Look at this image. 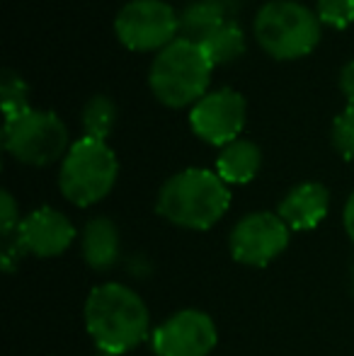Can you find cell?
<instances>
[{
    "label": "cell",
    "mask_w": 354,
    "mask_h": 356,
    "mask_svg": "<svg viewBox=\"0 0 354 356\" xmlns=\"http://www.w3.org/2000/svg\"><path fill=\"white\" fill-rule=\"evenodd\" d=\"M86 327L95 347L122 356L151 337V315L146 303L129 286L107 282L90 291L86 300Z\"/></svg>",
    "instance_id": "obj_1"
},
{
    "label": "cell",
    "mask_w": 354,
    "mask_h": 356,
    "mask_svg": "<svg viewBox=\"0 0 354 356\" xmlns=\"http://www.w3.org/2000/svg\"><path fill=\"white\" fill-rule=\"evenodd\" d=\"M231 189L214 170L187 168L166 179L158 192L156 211L177 228L209 230L226 216Z\"/></svg>",
    "instance_id": "obj_2"
},
{
    "label": "cell",
    "mask_w": 354,
    "mask_h": 356,
    "mask_svg": "<svg viewBox=\"0 0 354 356\" xmlns=\"http://www.w3.org/2000/svg\"><path fill=\"white\" fill-rule=\"evenodd\" d=\"M214 63L199 42L177 37L156 54L148 68L153 97L170 109L194 107L209 92Z\"/></svg>",
    "instance_id": "obj_3"
},
{
    "label": "cell",
    "mask_w": 354,
    "mask_h": 356,
    "mask_svg": "<svg viewBox=\"0 0 354 356\" xmlns=\"http://www.w3.org/2000/svg\"><path fill=\"white\" fill-rule=\"evenodd\" d=\"M252 34L269 58L298 61L321 44L323 22L311 8L296 0H269L257 10Z\"/></svg>",
    "instance_id": "obj_4"
},
{
    "label": "cell",
    "mask_w": 354,
    "mask_h": 356,
    "mask_svg": "<svg viewBox=\"0 0 354 356\" xmlns=\"http://www.w3.org/2000/svg\"><path fill=\"white\" fill-rule=\"evenodd\" d=\"M117 177L119 160L107 141L83 136L71 143L66 158L61 160L58 189L71 204L86 209L102 202L114 189Z\"/></svg>",
    "instance_id": "obj_5"
},
{
    "label": "cell",
    "mask_w": 354,
    "mask_h": 356,
    "mask_svg": "<svg viewBox=\"0 0 354 356\" xmlns=\"http://www.w3.org/2000/svg\"><path fill=\"white\" fill-rule=\"evenodd\" d=\"M3 148L17 163L47 168L66 158L71 143H68V129L58 119V114L32 107L15 122L3 124Z\"/></svg>",
    "instance_id": "obj_6"
},
{
    "label": "cell",
    "mask_w": 354,
    "mask_h": 356,
    "mask_svg": "<svg viewBox=\"0 0 354 356\" xmlns=\"http://www.w3.org/2000/svg\"><path fill=\"white\" fill-rule=\"evenodd\" d=\"M179 15L166 0H129L114 17V34L129 51H163L177 39Z\"/></svg>",
    "instance_id": "obj_7"
},
{
    "label": "cell",
    "mask_w": 354,
    "mask_h": 356,
    "mask_svg": "<svg viewBox=\"0 0 354 356\" xmlns=\"http://www.w3.org/2000/svg\"><path fill=\"white\" fill-rule=\"evenodd\" d=\"M248 102L238 90L218 88L207 92L189 109V127L199 141L209 145H223L238 141L246 129Z\"/></svg>",
    "instance_id": "obj_8"
},
{
    "label": "cell",
    "mask_w": 354,
    "mask_h": 356,
    "mask_svg": "<svg viewBox=\"0 0 354 356\" xmlns=\"http://www.w3.org/2000/svg\"><path fill=\"white\" fill-rule=\"evenodd\" d=\"M291 228L272 211L248 213L231 230V254L248 267H267L289 248Z\"/></svg>",
    "instance_id": "obj_9"
},
{
    "label": "cell",
    "mask_w": 354,
    "mask_h": 356,
    "mask_svg": "<svg viewBox=\"0 0 354 356\" xmlns=\"http://www.w3.org/2000/svg\"><path fill=\"white\" fill-rule=\"evenodd\" d=\"M216 342V325L202 310H179L151 334V347L158 356H209Z\"/></svg>",
    "instance_id": "obj_10"
},
{
    "label": "cell",
    "mask_w": 354,
    "mask_h": 356,
    "mask_svg": "<svg viewBox=\"0 0 354 356\" xmlns=\"http://www.w3.org/2000/svg\"><path fill=\"white\" fill-rule=\"evenodd\" d=\"M15 240L24 250V254H34L42 259L58 257L76 240V225L66 213L51 207H42L24 216L15 233Z\"/></svg>",
    "instance_id": "obj_11"
},
{
    "label": "cell",
    "mask_w": 354,
    "mask_h": 356,
    "mask_svg": "<svg viewBox=\"0 0 354 356\" xmlns=\"http://www.w3.org/2000/svg\"><path fill=\"white\" fill-rule=\"evenodd\" d=\"M330 207V192L321 182H301L282 199L279 204V218L291 230H313L323 223Z\"/></svg>",
    "instance_id": "obj_12"
},
{
    "label": "cell",
    "mask_w": 354,
    "mask_h": 356,
    "mask_svg": "<svg viewBox=\"0 0 354 356\" xmlns=\"http://www.w3.org/2000/svg\"><path fill=\"white\" fill-rule=\"evenodd\" d=\"M119 230L107 216H95L83 228V257L95 272H107L119 262Z\"/></svg>",
    "instance_id": "obj_13"
},
{
    "label": "cell",
    "mask_w": 354,
    "mask_h": 356,
    "mask_svg": "<svg viewBox=\"0 0 354 356\" xmlns=\"http://www.w3.org/2000/svg\"><path fill=\"white\" fill-rule=\"evenodd\" d=\"M262 168V150L257 143L238 138L221 148L216 158V175L226 184H248Z\"/></svg>",
    "instance_id": "obj_14"
},
{
    "label": "cell",
    "mask_w": 354,
    "mask_h": 356,
    "mask_svg": "<svg viewBox=\"0 0 354 356\" xmlns=\"http://www.w3.org/2000/svg\"><path fill=\"white\" fill-rule=\"evenodd\" d=\"M223 22H228L226 10L218 0H194L179 13V32L192 42H202Z\"/></svg>",
    "instance_id": "obj_15"
},
{
    "label": "cell",
    "mask_w": 354,
    "mask_h": 356,
    "mask_svg": "<svg viewBox=\"0 0 354 356\" xmlns=\"http://www.w3.org/2000/svg\"><path fill=\"white\" fill-rule=\"evenodd\" d=\"M202 49L207 51L209 61L214 66H226L231 61H238V58L246 54V32L238 22H223L218 29H214L209 37H204Z\"/></svg>",
    "instance_id": "obj_16"
},
{
    "label": "cell",
    "mask_w": 354,
    "mask_h": 356,
    "mask_svg": "<svg viewBox=\"0 0 354 356\" xmlns=\"http://www.w3.org/2000/svg\"><path fill=\"white\" fill-rule=\"evenodd\" d=\"M81 122H83V131H86L88 138L107 141L114 124H117V104L104 92L92 95L86 102V107H83Z\"/></svg>",
    "instance_id": "obj_17"
},
{
    "label": "cell",
    "mask_w": 354,
    "mask_h": 356,
    "mask_svg": "<svg viewBox=\"0 0 354 356\" xmlns=\"http://www.w3.org/2000/svg\"><path fill=\"white\" fill-rule=\"evenodd\" d=\"M0 102H3V124L15 122L17 117H22L24 112H29V88L22 80V75L15 73L13 68H5L0 75Z\"/></svg>",
    "instance_id": "obj_18"
},
{
    "label": "cell",
    "mask_w": 354,
    "mask_h": 356,
    "mask_svg": "<svg viewBox=\"0 0 354 356\" xmlns=\"http://www.w3.org/2000/svg\"><path fill=\"white\" fill-rule=\"evenodd\" d=\"M316 15L332 29H347L354 24V0H318Z\"/></svg>",
    "instance_id": "obj_19"
},
{
    "label": "cell",
    "mask_w": 354,
    "mask_h": 356,
    "mask_svg": "<svg viewBox=\"0 0 354 356\" xmlns=\"http://www.w3.org/2000/svg\"><path fill=\"white\" fill-rule=\"evenodd\" d=\"M332 145L345 160H354V107L347 104L332 122Z\"/></svg>",
    "instance_id": "obj_20"
},
{
    "label": "cell",
    "mask_w": 354,
    "mask_h": 356,
    "mask_svg": "<svg viewBox=\"0 0 354 356\" xmlns=\"http://www.w3.org/2000/svg\"><path fill=\"white\" fill-rule=\"evenodd\" d=\"M19 223H22V220H19L17 202H15L13 194L5 189V192L0 194V235H3V240L15 238Z\"/></svg>",
    "instance_id": "obj_21"
},
{
    "label": "cell",
    "mask_w": 354,
    "mask_h": 356,
    "mask_svg": "<svg viewBox=\"0 0 354 356\" xmlns=\"http://www.w3.org/2000/svg\"><path fill=\"white\" fill-rule=\"evenodd\" d=\"M22 257H24V250L17 245V240H15V238L3 240V254H0V264H3L5 274H13L15 269L19 267Z\"/></svg>",
    "instance_id": "obj_22"
},
{
    "label": "cell",
    "mask_w": 354,
    "mask_h": 356,
    "mask_svg": "<svg viewBox=\"0 0 354 356\" xmlns=\"http://www.w3.org/2000/svg\"><path fill=\"white\" fill-rule=\"evenodd\" d=\"M340 92L345 95V99H347V104L350 107H354V61L350 63H345L342 66V71H340Z\"/></svg>",
    "instance_id": "obj_23"
},
{
    "label": "cell",
    "mask_w": 354,
    "mask_h": 356,
    "mask_svg": "<svg viewBox=\"0 0 354 356\" xmlns=\"http://www.w3.org/2000/svg\"><path fill=\"white\" fill-rule=\"evenodd\" d=\"M342 223H345V233L350 235V240L354 243V192L350 194L345 204V211H342Z\"/></svg>",
    "instance_id": "obj_24"
},
{
    "label": "cell",
    "mask_w": 354,
    "mask_h": 356,
    "mask_svg": "<svg viewBox=\"0 0 354 356\" xmlns=\"http://www.w3.org/2000/svg\"><path fill=\"white\" fill-rule=\"evenodd\" d=\"M97 356H114V354H104V352H99Z\"/></svg>",
    "instance_id": "obj_25"
},
{
    "label": "cell",
    "mask_w": 354,
    "mask_h": 356,
    "mask_svg": "<svg viewBox=\"0 0 354 356\" xmlns=\"http://www.w3.org/2000/svg\"><path fill=\"white\" fill-rule=\"evenodd\" d=\"M352 291H354V269H352Z\"/></svg>",
    "instance_id": "obj_26"
}]
</instances>
